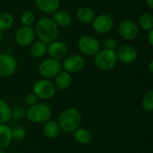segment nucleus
I'll return each instance as SVG.
<instances>
[{"instance_id":"nucleus-1","label":"nucleus","mask_w":153,"mask_h":153,"mask_svg":"<svg viewBox=\"0 0 153 153\" xmlns=\"http://www.w3.org/2000/svg\"><path fill=\"white\" fill-rule=\"evenodd\" d=\"M39 40L48 44L56 40L59 33V28L49 17H43L38 21L34 29Z\"/></svg>"},{"instance_id":"nucleus-2","label":"nucleus","mask_w":153,"mask_h":153,"mask_svg":"<svg viewBox=\"0 0 153 153\" xmlns=\"http://www.w3.org/2000/svg\"><path fill=\"white\" fill-rule=\"evenodd\" d=\"M82 122V115L79 110L74 108L64 110L58 117V126L60 130L65 133H73L76 130Z\"/></svg>"},{"instance_id":"nucleus-3","label":"nucleus","mask_w":153,"mask_h":153,"mask_svg":"<svg viewBox=\"0 0 153 153\" xmlns=\"http://www.w3.org/2000/svg\"><path fill=\"white\" fill-rule=\"evenodd\" d=\"M117 56L115 50L110 49H100L94 56L95 65L102 71L112 70L117 64Z\"/></svg>"},{"instance_id":"nucleus-4","label":"nucleus","mask_w":153,"mask_h":153,"mask_svg":"<svg viewBox=\"0 0 153 153\" xmlns=\"http://www.w3.org/2000/svg\"><path fill=\"white\" fill-rule=\"evenodd\" d=\"M26 117L31 123H46L51 117V109L46 104L37 103L28 108Z\"/></svg>"},{"instance_id":"nucleus-5","label":"nucleus","mask_w":153,"mask_h":153,"mask_svg":"<svg viewBox=\"0 0 153 153\" xmlns=\"http://www.w3.org/2000/svg\"><path fill=\"white\" fill-rule=\"evenodd\" d=\"M32 93L35 94L38 99L49 100L56 93V86L48 79H40L33 84Z\"/></svg>"},{"instance_id":"nucleus-6","label":"nucleus","mask_w":153,"mask_h":153,"mask_svg":"<svg viewBox=\"0 0 153 153\" xmlns=\"http://www.w3.org/2000/svg\"><path fill=\"white\" fill-rule=\"evenodd\" d=\"M39 74L44 79H51L56 77L60 71H62V65L60 61L51 57L46 58L40 62L38 67Z\"/></svg>"},{"instance_id":"nucleus-7","label":"nucleus","mask_w":153,"mask_h":153,"mask_svg":"<svg viewBox=\"0 0 153 153\" xmlns=\"http://www.w3.org/2000/svg\"><path fill=\"white\" fill-rule=\"evenodd\" d=\"M77 46L82 54L89 56H94L100 50V41L96 38L89 35L82 36L78 39Z\"/></svg>"},{"instance_id":"nucleus-8","label":"nucleus","mask_w":153,"mask_h":153,"mask_svg":"<svg viewBox=\"0 0 153 153\" xmlns=\"http://www.w3.org/2000/svg\"><path fill=\"white\" fill-rule=\"evenodd\" d=\"M91 24H92V29L95 32L99 34H104L109 32L113 29L114 20L111 15L107 13H102L98 16H95Z\"/></svg>"},{"instance_id":"nucleus-9","label":"nucleus","mask_w":153,"mask_h":153,"mask_svg":"<svg viewBox=\"0 0 153 153\" xmlns=\"http://www.w3.org/2000/svg\"><path fill=\"white\" fill-rule=\"evenodd\" d=\"M17 69V61L10 54H0V77L13 75Z\"/></svg>"},{"instance_id":"nucleus-10","label":"nucleus","mask_w":153,"mask_h":153,"mask_svg":"<svg viewBox=\"0 0 153 153\" xmlns=\"http://www.w3.org/2000/svg\"><path fill=\"white\" fill-rule=\"evenodd\" d=\"M61 65L62 68H64L65 72L69 74H75L83 69L85 65V60L80 55H71L66 56Z\"/></svg>"},{"instance_id":"nucleus-11","label":"nucleus","mask_w":153,"mask_h":153,"mask_svg":"<svg viewBox=\"0 0 153 153\" xmlns=\"http://www.w3.org/2000/svg\"><path fill=\"white\" fill-rule=\"evenodd\" d=\"M118 33L123 39L133 40L139 35V26L131 20L122 21L118 25Z\"/></svg>"},{"instance_id":"nucleus-12","label":"nucleus","mask_w":153,"mask_h":153,"mask_svg":"<svg viewBox=\"0 0 153 153\" xmlns=\"http://www.w3.org/2000/svg\"><path fill=\"white\" fill-rule=\"evenodd\" d=\"M36 37L35 30L31 27L22 26L17 30L14 35L15 42L21 47H27L32 44Z\"/></svg>"},{"instance_id":"nucleus-13","label":"nucleus","mask_w":153,"mask_h":153,"mask_svg":"<svg viewBox=\"0 0 153 153\" xmlns=\"http://www.w3.org/2000/svg\"><path fill=\"white\" fill-rule=\"evenodd\" d=\"M47 53L49 56L56 60H61L67 56L68 54V47L65 43L62 41L55 40L48 44L47 48Z\"/></svg>"},{"instance_id":"nucleus-14","label":"nucleus","mask_w":153,"mask_h":153,"mask_svg":"<svg viewBox=\"0 0 153 153\" xmlns=\"http://www.w3.org/2000/svg\"><path fill=\"white\" fill-rule=\"evenodd\" d=\"M117 59L123 64H133L138 58L137 49L131 45H124L120 47L117 53Z\"/></svg>"},{"instance_id":"nucleus-15","label":"nucleus","mask_w":153,"mask_h":153,"mask_svg":"<svg viewBox=\"0 0 153 153\" xmlns=\"http://www.w3.org/2000/svg\"><path fill=\"white\" fill-rule=\"evenodd\" d=\"M36 7L46 14H53L60 6L59 0H35Z\"/></svg>"},{"instance_id":"nucleus-16","label":"nucleus","mask_w":153,"mask_h":153,"mask_svg":"<svg viewBox=\"0 0 153 153\" xmlns=\"http://www.w3.org/2000/svg\"><path fill=\"white\" fill-rule=\"evenodd\" d=\"M52 20L58 27H68L73 22V17L70 13L64 10H57L54 13Z\"/></svg>"},{"instance_id":"nucleus-17","label":"nucleus","mask_w":153,"mask_h":153,"mask_svg":"<svg viewBox=\"0 0 153 153\" xmlns=\"http://www.w3.org/2000/svg\"><path fill=\"white\" fill-rule=\"evenodd\" d=\"M72 81L71 74L65 71H60L55 77V86L61 91H65L71 86Z\"/></svg>"},{"instance_id":"nucleus-18","label":"nucleus","mask_w":153,"mask_h":153,"mask_svg":"<svg viewBox=\"0 0 153 153\" xmlns=\"http://www.w3.org/2000/svg\"><path fill=\"white\" fill-rule=\"evenodd\" d=\"M76 17L79 22L84 24H90L95 18L94 11L88 6H82L76 12Z\"/></svg>"},{"instance_id":"nucleus-19","label":"nucleus","mask_w":153,"mask_h":153,"mask_svg":"<svg viewBox=\"0 0 153 153\" xmlns=\"http://www.w3.org/2000/svg\"><path fill=\"white\" fill-rule=\"evenodd\" d=\"M60 134V127L58 126V123L55 120H48L45 123L44 126V134L49 138L54 139L56 138Z\"/></svg>"},{"instance_id":"nucleus-20","label":"nucleus","mask_w":153,"mask_h":153,"mask_svg":"<svg viewBox=\"0 0 153 153\" xmlns=\"http://www.w3.org/2000/svg\"><path fill=\"white\" fill-rule=\"evenodd\" d=\"M11 128L4 125L0 124V149H4L12 142V134H11Z\"/></svg>"},{"instance_id":"nucleus-21","label":"nucleus","mask_w":153,"mask_h":153,"mask_svg":"<svg viewBox=\"0 0 153 153\" xmlns=\"http://www.w3.org/2000/svg\"><path fill=\"white\" fill-rule=\"evenodd\" d=\"M74 140L80 144H87L91 140V134L87 128H77L73 132Z\"/></svg>"},{"instance_id":"nucleus-22","label":"nucleus","mask_w":153,"mask_h":153,"mask_svg":"<svg viewBox=\"0 0 153 153\" xmlns=\"http://www.w3.org/2000/svg\"><path fill=\"white\" fill-rule=\"evenodd\" d=\"M47 44L40 40L33 41L30 48V53L33 57L39 58L47 53Z\"/></svg>"},{"instance_id":"nucleus-23","label":"nucleus","mask_w":153,"mask_h":153,"mask_svg":"<svg viewBox=\"0 0 153 153\" xmlns=\"http://www.w3.org/2000/svg\"><path fill=\"white\" fill-rule=\"evenodd\" d=\"M139 26L145 31H150L153 30V16L150 13H143L140 15L139 20Z\"/></svg>"},{"instance_id":"nucleus-24","label":"nucleus","mask_w":153,"mask_h":153,"mask_svg":"<svg viewBox=\"0 0 153 153\" xmlns=\"http://www.w3.org/2000/svg\"><path fill=\"white\" fill-rule=\"evenodd\" d=\"M12 118V110L9 105L0 100V124H5Z\"/></svg>"},{"instance_id":"nucleus-25","label":"nucleus","mask_w":153,"mask_h":153,"mask_svg":"<svg viewBox=\"0 0 153 153\" xmlns=\"http://www.w3.org/2000/svg\"><path fill=\"white\" fill-rule=\"evenodd\" d=\"M14 22L13 16L10 13H0V30H9Z\"/></svg>"},{"instance_id":"nucleus-26","label":"nucleus","mask_w":153,"mask_h":153,"mask_svg":"<svg viewBox=\"0 0 153 153\" xmlns=\"http://www.w3.org/2000/svg\"><path fill=\"white\" fill-rule=\"evenodd\" d=\"M142 107L146 112H152L153 110V91H147L142 100Z\"/></svg>"},{"instance_id":"nucleus-27","label":"nucleus","mask_w":153,"mask_h":153,"mask_svg":"<svg viewBox=\"0 0 153 153\" xmlns=\"http://www.w3.org/2000/svg\"><path fill=\"white\" fill-rule=\"evenodd\" d=\"M35 15L31 11H24L22 12V15H21V22L23 26H27V27H31L34 22H35Z\"/></svg>"},{"instance_id":"nucleus-28","label":"nucleus","mask_w":153,"mask_h":153,"mask_svg":"<svg viewBox=\"0 0 153 153\" xmlns=\"http://www.w3.org/2000/svg\"><path fill=\"white\" fill-rule=\"evenodd\" d=\"M12 139L15 141H22L26 137V131L22 127H14L11 130Z\"/></svg>"},{"instance_id":"nucleus-29","label":"nucleus","mask_w":153,"mask_h":153,"mask_svg":"<svg viewBox=\"0 0 153 153\" xmlns=\"http://www.w3.org/2000/svg\"><path fill=\"white\" fill-rule=\"evenodd\" d=\"M117 47V41L113 38H108L104 41V48L106 49H110V50H115Z\"/></svg>"},{"instance_id":"nucleus-30","label":"nucleus","mask_w":153,"mask_h":153,"mask_svg":"<svg viewBox=\"0 0 153 153\" xmlns=\"http://www.w3.org/2000/svg\"><path fill=\"white\" fill-rule=\"evenodd\" d=\"M25 100V103H26L28 106L31 107V106L37 104L38 98H37V96H36L35 94H33V93L31 92V93H29V94L25 97V100Z\"/></svg>"},{"instance_id":"nucleus-31","label":"nucleus","mask_w":153,"mask_h":153,"mask_svg":"<svg viewBox=\"0 0 153 153\" xmlns=\"http://www.w3.org/2000/svg\"><path fill=\"white\" fill-rule=\"evenodd\" d=\"M23 108L22 107H18L15 108L14 110L12 112V117H13V118L15 119H21L23 116Z\"/></svg>"},{"instance_id":"nucleus-32","label":"nucleus","mask_w":153,"mask_h":153,"mask_svg":"<svg viewBox=\"0 0 153 153\" xmlns=\"http://www.w3.org/2000/svg\"><path fill=\"white\" fill-rule=\"evenodd\" d=\"M147 39H148V42H149V44L152 47L153 46V30H150V31H148V37H147Z\"/></svg>"},{"instance_id":"nucleus-33","label":"nucleus","mask_w":153,"mask_h":153,"mask_svg":"<svg viewBox=\"0 0 153 153\" xmlns=\"http://www.w3.org/2000/svg\"><path fill=\"white\" fill-rule=\"evenodd\" d=\"M146 4L151 9H153V0H146Z\"/></svg>"},{"instance_id":"nucleus-34","label":"nucleus","mask_w":153,"mask_h":153,"mask_svg":"<svg viewBox=\"0 0 153 153\" xmlns=\"http://www.w3.org/2000/svg\"><path fill=\"white\" fill-rule=\"evenodd\" d=\"M149 69H150V72L152 74L153 73V61L152 60L151 62H150V65H149Z\"/></svg>"},{"instance_id":"nucleus-35","label":"nucleus","mask_w":153,"mask_h":153,"mask_svg":"<svg viewBox=\"0 0 153 153\" xmlns=\"http://www.w3.org/2000/svg\"><path fill=\"white\" fill-rule=\"evenodd\" d=\"M4 39V31L0 30V41Z\"/></svg>"},{"instance_id":"nucleus-36","label":"nucleus","mask_w":153,"mask_h":153,"mask_svg":"<svg viewBox=\"0 0 153 153\" xmlns=\"http://www.w3.org/2000/svg\"><path fill=\"white\" fill-rule=\"evenodd\" d=\"M0 153H5V152H4L2 149H0Z\"/></svg>"}]
</instances>
